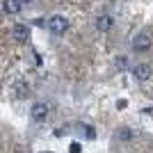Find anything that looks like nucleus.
<instances>
[{
  "instance_id": "1",
  "label": "nucleus",
  "mask_w": 153,
  "mask_h": 153,
  "mask_svg": "<svg viewBox=\"0 0 153 153\" xmlns=\"http://www.w3.org/2000/svg\"><path fill=\"white\" fill-rule=\"evenodd\" d=\"M48 27H51L53 34H64V30L69 27V23H66L64 16H53V19L48 21Z\"/></svg>"
},
{
  "instance_id": "2",
  "label": "nucleus",
  "mask_w": 153,
  "mask_h": 153,
  "mask_svg": "<svg viewBox=\"0 0 153 153\" xmlns=\"http://www.w3.org/2000/svg\"><path fill=\"white\" fill-rule=\"evenodd\" d=\"M48 112H51V108H48L46 103H34V105H32V110H30V114H32V119H34V121H44L46 117H48Z\"/></svg>"
},
{
  "instance_id": "3",
  "label": "nucleus",
  "mask_w": 153,
  "mask_h": 153,
  "mask_svg": "<svg viewBox=\"0 0 153 153\" xmlns=\"http://www.w3.org/2000/svg\"><path fill=\"white\" fill-rule=\"evenodd\" d=\"M12 37L16 39V41H27V37H30V30H27L25 25H14L12 27Z\"/></svg>"
},
{
  "instance_id": "4",
  "label": "nucleus",
  "mask_w": 153,
  "mask_h": 153,
  "mask_svg": "<svg viewBox=\"0 0 153 153\" xmlns=\"http://www.w3.org/2000/svg\"><path fill=\"white\" fill-rule=\"evenodd\" d=\"M133 76L137 78V80H149L151 78V66H146V64H137L133 69Z\"/></svg>"
},
{
  "instance_id": "5",
  "label": "nucleus",
  "mask_w": 153,
  "mask_h": 153,
  "mask_svg": "<svg viewBox=\"0 0 153 153\" xmlns=\"http://www.w3.org/2000/svg\"><path fill=\"white\" fill-rule=\"evenodd\" d=\"M2 9L7 14H19L21 12V0H5L2 2Z\"/></svg>"
},
{
  "instance_id": "6",
  "label": "nucleus",
  "mask_w": 153,
  "mask_h": 153,
  "mask_svg": "<svg viewBox=\"0 0 153 153\" xmlns=\"http://www.w3.org/2000/svg\"><path fill=\"white\" fill-rule=\"evenodd\" d=\"M135 51H146L149 46H151V41H149L146 34H140V37H135Z\"/></svg>"
},
{
  "instance_id": "7",
  "label": "nucleus",
  "mask_w": 153,
  "mask_h": 153,
  "mask_svg": "<svg viewBox=\"0 0 153 153\" xmlns=\"http://www.w3.org/2000/svg\"><path fill=\"white\" fill-rule=\"evenodd\" d=\"M96 27H98L101 32L110 30V27H112V16H98V21H96Z\"/></svg>"
},
{
  "instance_id": "8",
  "label": "nucleus",
  "mask_w": 153,
  "mask_h": 153,
  "mask_svg": "<svg viewBox=\"0 0 153 153\" xmlns=\"http://www.w3.org/2000/svg\"><path fill=\"white\" fill-rule=\"evenodd\" d=\"M16 91H19V98L25 96V87H23V85H16Z\"/></svg>"
},
{
  "instance_id": "9",
  "label": "nucleus",
  "mask_w": 153,
  "mask_h": 153,
  "mask_svg": "<svg viewBox=\"0 0 153 153\" xmlns=\"http://www.w3.org/2000/svg\"><path fill=\"white\" fill-rule=\"evenodd\" d=\"M117 66H119V69H126V57H119V59H117Z\"/></svg>"
},
{
  "instance_id": "10",
  "label": "nucleus",
  "mask_w": 153,
  "mask_h": 153,
  "mask_svg": "<svg viewBox=\"0 0 153 153\" xmlns=\"http://www.w3.org/2000/svg\"><path fill=\"white\" fill-rule=\"evenodd\" d=\"M21 2H32V0H21Z\"/></svg>"
}]
</instances>
